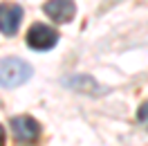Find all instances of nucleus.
I'll use <instances>...</instances> for the list:
<instances>
[{
    "label": "nucleus",
    "instance_id": "obj_1",
    "mask_svg": "<svg viewBox=\"0 0 148 146\" xmlns=\"http://www.w3.org/2000/svg\"><path fill=\"white\" fill-rule=\"evenodd\" d=\"M34 76V67L16 56L0 61V88H18Z\"/></svg>",
    "mask_w": 148,
    "mask_h": 146
},
{
    "label": "nucleus",
    "instance_id": "obj_2",
    "mask_svg": "<svg viewBox=\"0 0 148 146\" xmlns=\"http://www.w3.org/2000/svg\"><path fill=\"white\" fill-rule=\"evenodd\" d=\"M9 128L18 144H34L40 137V124L29 115H16L9 119Z\"/></svg>",
    "mask_w": 148,
    "mask_h": 146
},
{
    "label": "nucleus",
    "instance_id": "obj_3",
    "mask_svg": "<svg viewBox=\"0 0 148 146\" xmlns=\"http://www.w3.org/2000/svg\"><path fill=\"white\" fill-rule=\"evenodd\" d=\"M27 45L32 50H36V52H47V50H52V47L58 43V34H56V29H52L49 25L45 23H34L32 27L27 29Z\"/></svg>",
    "mask_w": 148,
    "mask_h": 146
},
{
    "label": "nucleus",
    "instance_id": "obj_4",
    "mask_svg": "<svg viewBox=\"0 0 148 146\" xmlns=\"http://www.w3.org/2000/svg\"><path fill=\"white\" fill-rule=\"evenodd\" d=\"M43 11H45L49 18L58 23V25H65L74 18L76 14V7H74V0H47L43 5Z\"/></svg>",
    "mask_w": 148,
    "mask_h": 146
},
{
    "label": "nucleus",
    "instance_id": "obj_5",
    "mask_svg": "<svg viewBox=\"0 0 148 146\" xmlns=\"http://www.w3.org/2000/svg\"><path fill=\"white\" fill-rule=\"evenodd\" d=\"M20 20H23L20 5H11V2L0 5V32H2L5 36H14V34L18 32Z\"/></svg>",
    "mask_w": 148,
    "mask_h": 146
},
{
    "label": "nucleus",
    "instance_id": "obj_6",
    "mask_svg": "<svg viewBox=\"0 0 148 146\" xmlns=\"http://www.w3.org/2000/svg\"><path fill=\"white\" fill-rule=\"evenodd\" d=\"M65 85L72 88V90H76V92H85V94H103V92H106V88L99 85V83L94 81L92 76H88V74L67 76V79H65Z\"/></svg>",
    "mask_w": 148,
    "mask_h": 146
},
{
    "label": "nucleus",
    "instance_id": "obj_7",
    "mask_svg": "<svg viewBox=\"0 0 148 146\" xmlns=\"http://www.w3.org/2000/svg\"><path fill=\"white\" fill-rule=\"evenodd\" d=\"M137 119L144 124V128L148 130V101H144V103L139 106V110H137Z\"/></svg>",
    "mask_w": 148,
    "mask_h": 146
},
{
    "label": "nucleus",
    "instance_id": "obj_8",
    "mask_svg": "<svg viewBox=\"0 0 148 146\" xmlns=\"http://www.w3.org/2000/svg\"><path fill=\"white\" fill-rule=\"evenodd\" d=\"M0 146H5V128L0 126Z\"/></svg>",
    "mask_w": 148,
    "mask_h": 146
}]
</instances>
